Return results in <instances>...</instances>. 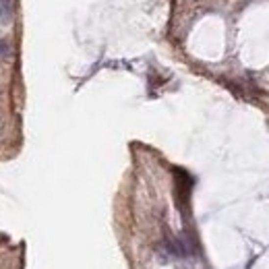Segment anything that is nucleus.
Segmentation results:
<instances>
[{
	"instance_id": "nucleus-1",
	"label": "nucleus",
	"mask_w": 269,
	"mask_h": 269,
	"mask_svg": "<svg viewBox=\"0 0 269 269\" xmlns=\"http://www.w3.org/2000/svg\"><path fill=\"white\" fill-rule=\"evenodd\" d=\"M0 19L2 21L11 19V0H0Z\"/></svg>"
}]
</instances>
